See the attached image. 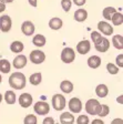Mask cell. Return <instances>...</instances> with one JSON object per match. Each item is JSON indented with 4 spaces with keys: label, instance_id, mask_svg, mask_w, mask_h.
Returning a JSON list of instances; mask_svg holds the SVG:
<instances>
[{
    "label": "cell",
    "instance_id": "1",
    "mask_svg": "<svg viewBox=\"0 0 123 124\" xmlns=\"http://www.w3.org/2000/svg\"><path fill=\"white\" fill-rule=\"evenodd\" d=\"M27 83L26 75L21 72H13L9 77V85L15 90H22L25 89Z\"/></svg>",
    "mask_w": 123,
    "mask_h": 124
},
{
    "label": "cell",
    "instance_id": "2",
    "mask_svg": "<svg viewBox=\"0 0 123 124\" xmlns=\"http://www.w3.org/2000/svg\"><path fill=\"white\" fill-rule=\"evenodd\" d=\"M100 108H101L100 102L95 100V99H90L85 103V111L90 115H98L99 112H100Z\"/></svg>",
    "mask_w": 123,
    "mask_h": 124
},
{
    "label": "cell",
    "instance_id": "3",
    "mask_svg": "<svg viewBox=\"0 0 123 124\" xmlns=\"http://www.w3.org/2000/svg\"><path fill=\"white\" fill-rule=\"evenodd\" d=\"M66 98L62 94H54L52 96V106L56 111H62L66 108Z\"/></svg>",
    "mask_w": 123,
    "mask_h": 124
},
{
    "label": "cell",
    "instance_id": "4",
    "mask_svg": "<svg viewBox=\"0 0 123 124\" xmlns=\"http://www.w3.org/2000/svg\"><path fill=\"white\" fill-rule=\"evenodd\" d=\"M75 59V53H74V50L72 48H64L61 52V60L63 63H72L74 61Z\"/></svg>",
    "mask_w": 123,
    "mask_h": 124
},
{
    "label": "cell",
    "instance_id": "5",
    "mask_svg": "<svg viewBox=\"0 0 123 124\" xmlns=\"http://www.w3.org/2000/svg\"><path fill=\"white\" fill-rule=\"evenodd\" d=\"M33 110L38 115H47L50 112V105L44 101H39L34 104Z\"/></svg>",
    "mask_w": 123,
    "mask_h": 124
},
{
    "label": "cell",
    "instance_id": "6",
    "mask_svg": "<svg viewBox=\"0 0 123 124\" xmlns=\"http://www.w3.org/2000/svg\"><path fill=\"white\" fill-rule=\"evenodd\" d=\"M30 61L34 64H41L42 62L46 60V54L44 52L40 51V50H33L30 53Z\"/></svg>",
    "mask_w": 123,
    "mask_h": 124
},
{
    "label": "cell",
    "instance_id": "7",
    "mask_svg": "<svg viewBox=\"0 0 123 124\" xmlns=\"http://www.w3.org/2000/svg\"><path fill=\"white\" fill-rule=\"evenodd\" d=\"M11 27H12V20L9 16L5 15L0 17V30L2 32H8L10 31Z\"/></svg>",
    "mask_w": 123,
    "mask_h": 124
},
{
    "label": "cell",
    "instance_id": "8",
    "mask_svg": "<svg viewBox=\"0 0 123 124\" xmlns=\"http://www.w3.org/2000/svg\"><path fill=\"white\" fill-rule=\"evenodd\" d=\"M68 106H69L70 111H71L72 113H80L82 110V102L80 101V99H78V98H72L71 100L69 101Z\"/></svg>",
    "mask_w": 123,
    "mask_h": 124
},
{
    "label": "cell",
    "instance_id": "9",
    "mask_svg": "<svg viewBox=\"0 0 123 124\" xmlns=\"http://www.w3.org/2000/svg\"><path fill=\"white\" fill-rule=\"evenodd\" d=\"M98 29L104 36H111L113 33V27L107 21H99L98 22Z\"/></svg>",
    "mask_w": 123,
    "mask_h": 124
},
{
    "label": "cell",
    "instance_id": "10",
    "mask_svg": "<svg viewBox=\"0 0 123 124\" xmlns=\"http://www.w3.org/2000/svg\"><path fill=\"white\" fill-rule=\"evenodd\" d=\"M32 101H33V99H32L31 94H29V93H22L19 96V104L21 105V108H29L32 104Z\"/></svg>",
    "mask_w": 123,
    "mask_h": 124
},
{
    "label": "cell",
    "instance_id": "11",
    "mask_svg": "<svg viewBox=\"0 0 123 124\" xmlns=\"http://www.w3.org/2000/svg\"><path fill=\"white\" fill-rule=\"evenodd\" d=\"M34 30H36L34 24L31 21H25L22 23V26H21V31H22V33L25 36H32L34 33Z\"/></svg>",
    "mask_w": 123,
    "mask_h": 124
},
{
    "label": "cell",
    "instance_id": "12",
    "mask_svg": "<svg viewBox=\"0 0 123 124\" xmlns=\"http://www.w3.org/2000/svg\"><path fill=\"white\" fill-rule=\"evenodd\" d=\"M91 49V43L89 40H82L77 44V51L80 54H87Z\"/></svg>",
    "mask_w": 123,
    "mask_h": 124
},
{
    "label": "cell",
    "instance_id": "13",
    "mask_svg": "<svg viewBox=\"0 0 123 124\" xmlns=\"http://www.w3.org/2000/svg\"><path fill=\"white\" fill-rule=\"evenodd\" d=\"M26 64H27V58L23 54H19L13 59L12 65L16 69H22V68L26 67Z\"/></svg>",
    "mask_w": 123,
    "mask_h": 124
},
{
    "label": "cell",
    "instance_id": "14",
    "mask_svg": "<svg viewBox=\"0 0 123 124\" xmlns=\"http://www.w3.org/2000/svg\"><path fill=\"white\" fill-rule=\"evenodd\" d=\"M94 46H95V49H97V51L103 53V52H107L109 50V48H110V41H109L107 38L103 37L102 40H101L98 44H95Z\"/></svg>",
    "mask_w": 123,
    "mask_h": 124
},
{
    "label": "cell",
    "instance_id": "15",
    "mask_svg": "<svg viewBox=\"0 0 123 124\" xmlns=\"http://www.w3.org/2000/svg\"><path fill=\"white\" fill-rule=\"evenodd\" d=\"M74 116L72 115L71 112H63L60 115V123L61 124H73Z\"/></svg>",
    "mask_w": 123,
    "mask_h": 124
},
{
    "label": "cell",
    "instance_id": "16",
    "mask_svg": "<svg viewBox=\"0 0 123 124\" xmlns=\"http://www.w3.org/2000/svg\"><path fill=\"white\" fill-rule=\"evenodd\" d=\"M73 88H74V86H73V83L69 80H64L60 83V90L63 93H66V94L71 93L72 91H73Z\"/></svg>",
    "mask_w": 123,
    "mask_h": 124
},
{
    "label": "cell",
    "instance_id": "17",
    "mask_svg": "<svg viewBox=\"0 0 123 124\" xmlns=\"http://www.w3.org/2000/svg\"><path fill=\"white\" fill-rule=\"evenodd\" d=\"M73 18H74V20L78 21V22H83V21H85L88 18L87 10H84V9H78V10L74 12Z\"/></svg>",
    "mask_w": 123,
    "mask_h": 124
},
{
    "label": "cell",
    "instance_id": "18",
    "mask_svg": "<svg viewBox=\"0 0 123 124\" xmlns=\"http://www.w3.org/2000/svg\"><path fill=\"white\" fill-rule=\"evenodd\" d=\"M88 65L91 69H98L101 65V58L99 55H92L88 59Z\"/></svg>",
    "mask_w": 123,
    "mask_h": 124
},
{
    "label": "cell",
    "instance_id": "19",
    "mask_svg": "<svg viewBox=\"0 0 123 124\" xmlns=\"http://www.w3.org/2000/svg\"><path fill=\"white\" fill-rule=\"evenodd\" d=\"M95 93L99 98H105L109 94V89L105 84H99L95 89Z\"/></svg>",
    "mask_w": 123,
    "mask_h": 124
},
{
    "label": "cell",
    "instance_id": "20",
    "mask_svg": "<svg viewBox=\"0 0 123 124\" xmlns=\"http://www.w3.org/2000/svg\"><path fill=\"white\" fill-rule=\"evenodd\" d=\"M62 20L60 18H52L51 20L49 21V27L52 29V30H59L62 28Z\"/></svg>",
    "mask_w": 123,
    "mask_h": 124
},
{
    "label": "cell",
    "instance_id": "21",
    "mask_svg": "<svg viewBox=\"0 0 123 124\" xmlns=\"http://www.w3.org/2000/svg\"><path fill=\"white\" fill-rule=\"evenodd\" d=\"M112 44L114 46V48L118 50L123 49V37L121 34H116L112 38Z\"/></svg>",
    "mask_w": 123,
    "mask_h": 124
},
{
    "label": "cell",
    "instance_id": "22",
    "mask_svg": "<svg viewBox=\"0 0 123 124\" xmlns=\"http://www.w3.org/2000/svg\"><path fill=\"white\" fill-rule=\"evenodd\" d=\"M110 20L112 21V23L114 24V26H121V24L123 23V15L121 12L115 11V12L112 15V17H111Z\"/></svg>",
    "mask_w": 123,
    "mask_h": 124
},
{
    "label": "cell",
    "instance_id": "23",
    "mask_svg": "<svg viewBox=\"0 0 123 124\" xmlns=\"http://www.w3.org/2000/svg\"><path fill=\"white\" fill-rule=\"evenodd\" d=\"M11 70V64L10 62L8 61L7 59H2L0 60V72L2 73H9Z\"/></svg>",
    "mask_w": 123,
    "mask_h": 124
},
{
    "label": "cell",
    "instance_id": "24",
    "mask_svg": "<svg viewBox=\"0 0 123 124\" xmlns=\"http://www.w3.org/2000/svg\"><path fill=\"white\" fill-rule=\"evenodd\" d=\"M32 43L36 46H43L46 44V37L42 34H36L32 39Z\"/></svg>",
    "mask_w": 123,
    "mask_h": 124
},
{
    "label": "cell",
    "instance_id": "25",
    "mask_svg": "<svg viewBox=\"0 0 123 124\" xmlns=\"http://www.w3.org/2000/svg\"><path fill=\"white\" fill-rule=\"evenodd\" d=\"M16 99H17V96H16V93L13 91L9 90L5 93V101L8 104H15Z\"/></svg>",
    "mask_w": 123,
    "mask_h": 124
},
{
    "label": "cell",
    "instance_id": "26",
    "mask_svg": "<svg viewBox=\"0 0 123 124\" xmlns=\"http://www.w3.org/2000/svg\"><path fill=\"white\" fill-rule=\"evenodd\" d=\"M41 80H42V75H41L40 72H36L33 74H31L30 78H29V81L32 85H39L41 83Z\"/></svg>",
    "mask_w": 123,
    "mask_h": 124
},
{
    "label": "cell",
    "instance_id": "27",
    "mask_svg": "<svg viewBox=\"0 0 123 124\" xmlns=\"http://www.w3.org/2000/svg\"><path fill=\"white\" fill-rule=\"evenodd\" d=\"M23 43L20 41H13L12 43L10 44V50L12 52H15V53H20L21 51L23 50Z\"/></svg>",
    "mask_w": 123,
    "mask_h": 124
},
{
    "label": "cell",
    "instance_id": "28",
    "mask_svg": "<svg viewBox=\"0 0 123 124\" xmlns=\"http://www.w3.org/2000/svg\"><path fill=\"white\" fill-rule=\"evenodd\" d=\"M116 11L115 8H113V7H107L103 9L102 11V16H103V18L105 19V20H110L111 17H112V15Z\"/></svg>",
    "mask_w": 123,
    "mask_h": 124
},
{
    "label": "cell",
    "instance_id": "29",
    "mask_svg": "<svg viewBox=\"0 0 123 124\" xmlns=\"http://www.w3.org/2000/svg\"><path fill=\"white\" fill-rule=\"evenodd\" d=\"M37 122H38V120H37V116L34 114H28L23 120L25 124H37Z\"/></svg>",
    "mask_w": 123,
    "mask_h": 124
},
{
    "label": "cell",
    "instance_id": "30",
    "mask_svg": "<svg viewBox=\"0 0 123 124\" xmlns=\"http://www.w3.org/2000/svg\"><path fill=\"white\" fill-rule=\"evenodd\" d=\"M103 37L101 36L100 32H98V31H93L92 33H91V39H92V41H93V44H98L99 42L102 40Z\"/></svg>",
    "mask_w": 123,
    "mask_h": 124
},
{
    "label": "cell",
    "instance_id": "31",
    "mask_svg": "<svg viewBox=\"0 0 123 124\" xmlns=\"http://www.w3.org/2000/svg\"><path fill=\"white\" fill-rule=\"evenodd\" d=\"M109 113H110V108H109V106L107 105V104H102V105H101V108H100V112H99L98 115L101 116V117H104V116H107Z\"/></svg>",
    "mask_w": 123,
    "mask_h": 124
},
{
    "label": "cell",
    "instance_id": "32",
    "mask_svg": "<svg viewBox=\"0 0 123 124\" xmlns=\"http://www.w3.org/2000/svg\"><path fill=\"white\" fill-rule=\"evenodd\" d=\"M71 6H72V1L71 0H61V7L66 12L70 11L71 9Z\"/></svg>",
    "mask_w": 123,
    "mask_h": 124
},
{
    "label": "cell",
    "instance_id": "33",
    "mask_svg": "<svg viewBox=\"0 0 123 124\" xmlns=\"http://www.w3.org/2000/svg\"><path fill=\"white\" fill-rule=\"evenodd\" d=\"M107 70L110 74H116L119 72V68L116 65H114L113 63H108L107 64Z\"/></svg>",
    "mask_w": 123,
    "mask_h": 124
},
{
    "label": "cell",
    "instance_id": "34",
    "mask_svg": "<svg viewBox=\"0 0 123 124\" xmlns=\"http://www.w3.org/2000/svg\"><path fill=\"white\" fill-rule=\"evenodd\" d=\"M90 120H89V116L88 115H84V114H82V115H79L77 119V124H89Z\"/></svg>",
    "mask_w": 123,
    "mask_h": 124
},
{
    "label": "cell",
    "instance_id": "35",
    "mask_svg": "<svg viewBox=\"0 0 123 124\" xmlns=\"http://www.w3.org/2000/svg\"><path fill=\"white\" fill-rule=\"evenodd\" d=\"M116 64L119 68H123V54H119L116 57Z\"/></svg>",
    "mask_w": 123,
    "mask_h": 124
},
{
    "label": "cell",
    "instance_id": "36",
    "mask_svg": "<svg viewBox=\"0 0 123 124\" xmlns=\"http://www.w3.org/2000/svg\"><path fill=\"white\" fill-rule=\"evenodd\" d=\"M42 124H54V119L51 117V116H48V117H46V119L43 120Z\"/></svg>",
    "mask_w": 123,
    "mask_h": 124
},
{
    "label": "cell",
    "instance_id": "37",
    "mask_svg": "<svg viewBox=\"0 0 123 124\" xmlns=\"http://www.w3.org/2000/svg\"><path fill=\"white\" fill-rule=\"evenodd\" d=\"M73 2H74L75 6H78V7H81V6H83L85 2H87V0H72Z\"/></svg>",
    "mask_w": 123,
    "mask_h": 124
},
{
    "label": "cell",
    "instance_id": "38",
    "mask_svg": "<svg viewBox=\"0 0 123 124\" xmlns=\"http://www.w3.org/2000/svg\"><path fill=\"white\" fill-rule=\"evenodd\" d=\"M111 124H123V120L122 119H114Z\"/></svg>",
    "mask_w": 123,
    "mask_h": 124
},
{
    "label": "cell",
    "instance_id": "39",
    "mask_svg": "<svg viewBox=\"0 0 123 124\" xmlns=\"http://www.w3.org/2000/svg\"><path fill=\"white\" fill-rule=\"evenodd\" d=\"M28 2L30 6H32V7H37L38 6V0H28Z\"/></svg>",
    "mask_w": 123,
    "mask_h": 124
},
{
    "label": "cell",
    "instance_id": "40",
    "mask_svg": "<svg viewBox=\"0 0 123 124\" xmlns=\"http://www.w3.org/2000/svg\"><path fill=\"white\" fill-rule=\"evenodd\" d=\"M91 124H104V122H103L101 119H95V120H93Z\"/></svg>",
    "mask_w": 123,
    "mask_h": 124
},
{
    "label": "cell",
    "instance_id": "41",
    "mask_svg": "<svg viewBox=\"0 0 123 124\" xmlns=\"http://www.w3.org/2000/svg\"><path fill=\"white\" fill-rule=\"evenodd\" d=\"M5 10H6V3L0 1V12H3Z\"/></svg>",
    "mask_w": 123,
    "mask_h": 124
},
{
    "label": "cell",
    "instance_id": "42",
    "mask_svg": "<svg viewBox=\"0 0 123 124\" xmlns=\"http://www.w3.org/2000/svg\"><path fill=\"white\" fill-rule=\"evenodd\" d=\"M0 1L3 3H10V2H12L13 0H0Z\"/></svg>",
    "mask_w": 123,
    "mask_h": 124
},
{
    "label": "cell",
    "instance_id": "43",
    "mask_svg": "<svg viewBox=\"0 0 123 124\" xmlns=\"http://www.w3.org/2000/svg\"><path fill=\"white\" fill-rule=\"evenodd\" d=\"M122 99H123V96H122V95H120L118 99H116V101H118V102H120V103L122 104V103H123V102H122Z\"/></svg>",
    "mask_w": 123,
    "mask_h": 124
},
{
    "label": "cell",
    "instance_id": "44",
    "mask_svg": "<svg viewBox=\"0 0 123 124\" xmlns=\"http://www.w3.org/2000/svg\"><path fill=\"white\" fill-rule=\"evenodd\" d=\"M1 101H2V94L0 93V103H1Z\"/></svg>",
    "mask_w": 123,
    "mask_h": 124
},
{
    "label": "cell",
    "instance_id": "45",
    "mask_svg": "<svg viewBox=\"0 0 123 124\" xmlns=\"http://www.w3.org/2000/svg\"><path fill=\"white\" fill-rule=\"evenodd\" d=\"M1 81H2V78H1V74H0V83H1Z\"/></svg>",
    "mask_w": 123,
    "mask_h": 124
}]
</instances>
